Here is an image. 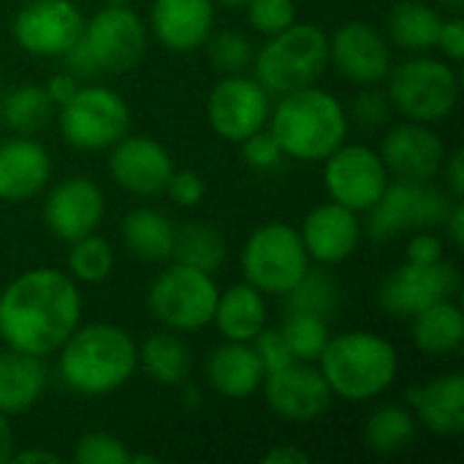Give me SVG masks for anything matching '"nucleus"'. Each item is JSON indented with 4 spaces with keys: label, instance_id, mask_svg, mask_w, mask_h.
Here are the masks:
<instances>
[{
    "label": "nucleus",
    "instance_id": "f257e3e1",
    "mask_svg": "<svg viewBox=\"0 0 464 464\" xmlns=\"http://www.w3.org/2000/svg\"><path fill=\"white\" fill-rule=\"evenodd\" d=\"M82 324V294L68 272L38 266L0 294V340L5 348L52 356Z\"/></svg>",
    "mask_w": 464,
    "mask_h": 464
},
{
    "label": "nucleus",
    "instance_id": "f03ea898",
    "mask_svg": "<svg viewBox=\"0 0 464 464\" xmlns=\"http://www.w3.org/2000/svg\"><path fill=\"white\" fill-rule=\"evenodd\" d=\"M57 353L63 383L84 397H103L122 389L139 367V348L117 324H79Z\"/></svg>",
    "mask_w": 464,
    "mask_h": 464
},
{
    "label": "nucleus",
    "instance_id": "7ed1b4c3",
    "mask_svg": "<svg viewBox=\"0 0 464 464\" xmlns=\"http://www.w3.org/2000/svg\"><path fill=\"white\" fill-rule=\"evenodd\" d=\"M269 130L294 160H326L348 139V111L326 90L310 84L280 95L269 111Z\"/></svg>",
    "mask_w": 464,
    "mask_h": 464
},
{
    "label": "nucleus",
    "instance_id": "20e7f679",
    "mask_svg": "<svg viewBox=\"0 0 464 464\" xmlns=\"http://www.w3.org/2000/svg\"><path fill=\"white\" fill-rule=\"evenodd\" d=\"M318 367L334 397L367 402L392 389L400 372L397 348L375 332H345L329 337Z\"/></svg>",
    "mask_w": 464,
    "mask_h": 464
},
{
    "label": "nucleus",
    "instance_id": "39448f33",
    "mask_svg": "<svg viewBox=\"0 0 464 464\" xmlns=\"http://www.w3.org/2000/svg\"><path fill=\"white\" fill-rule=\"evenodd\" d=\"M147 52V27L128 5H106L92 14L79 41L63 54L68 73L95 79L101 73H122Z\"/></svg>",
    "mask_w": 464,
    "mask_h": 464
},
{
    "label": "nucleus",
    "instance_id": "423d86ee",
    "mask_svg": "<svg viewBox=\"0 0 464 464\" xmlns=\"http://www.w3.org/2000/svg\"><path fill=\"white\" fill-rule=\"evenodd\" d=\"M329 65V35L318 24L294 22L266 38L253 54L258 84L269 95H285L315 84Z\"/></svg>",
    "mask_w": 464,
    "mask_h": 464
},
{
    "label": "nucleus",
    "instance_id": "0eeeda50",
    "mask_svg": "<svg viewBox=\"0 0 464 464\" xmlns=\"http://www.w3.org/2000/svg\"><path fill=\"white\" fill-rule=\"evenodd\" d=\"M389 101L413 122H440L459 103V73L449 60L411 57L389 71Z\"/></svg>",
    "mask_w": 464,
    "mask_h": 464
},
{
    "label": "nucleus",
    "instance_id": "6e6552de",
    "mask_svg": "<svg viewBox=\"0 0 464 464\" xmlns=\"http://www.w3.org/2000/svg\"><path fill=\"white\" fill-rule=\"evenodd\" d=\"M245 283L269 296H285L310 269V256L299 231L283 220L258 226L239 256Z\"/></svg>",
    "mask_w": 464,
    "mask_h": 464
},
{
    "label": "nucleus",
    "instance_id": "1a4fd4ad",
    "mask_svg": "<svg viewBox=\"0 0 464 464\" xmlns=\"http://www.w3.org/2000/svg\"><path fill=\"white\" fill-rule=\"evenodd\" d=\"M218 294L220 288L212 275L174 261L155 275L147 307L171 332H201L212 324Z\"/></svg>",
    "mask_w": 464,
    "mask_h": 464
},
{
    "label": "nucleus",
    "instance_id": "9d476101",
    "mask_svg": "<svg viewBox=\"0 0 464 464\" xmlns=\"http://www.w3.org/2000/svg\"><path fill=\"white\" fill-rule=\"evenodd\" d=\"M57 128L76 150H111L128 133L130 111L122 95L111 87L79 84V90L63 106H57Z\"/></svg>",
    "mask_w": 464,
    "mask_h": 464
},
{
    "label": "nucleus",
    "instance_id": "9b49d317",
    "mask_svg": "<svg viewBox=\"0 0 464 464\" xmlns=\"http://www.w3.org/2000/svg\"><path fill=\"white\" fill-rule=\"evenodd\" d=\"M454 196L430 182H389L383 196L367 209V234L375 242H389L413 231H432L443 226Z\"/></svg>",
    "mask_w": 464,
    "mask_h": 464
},
{
    "label": "nucleus",
    "instance_id": "f8f14e48",
    "mask_svg": "<svg viewBox=\"0 0 464 464\" xmlns=\"http://www.w3.org/2000/svg\"><path fill=\"white\" fill-rule=\"evenodd\" d=\"M389 182L392 177L381 155L367 144L343 141L324 160V185H326L329 198L353 212L372 209Z\"/></svg>",
    "mask_w": 464,
    "mask_h": 464
},
{
    "label": "nucleus",
    "instance_id": "ddd939ff",
    "mask_svg": "<svg viewBox=\"0 0 464 464\" xmlns=\"http://www.w3.org/2000/svg\"><path fill=\"white\" fill-rule=\"evenodd\" d=\"M459 285H462L459 269L446 258L440 264H430V266L405 261L381 283L378 302L386 315L411 321L416 313L427 310L430 304L454 299Z\"/></svg>",
    "mask_w": 464,
    "mask_h": 464
},
{
    "label": "nucleus",
    "instance_id": "4468645a",
    "mask_svg": "<svg viewBox=\"0 0 464 464\" xmlns=\"http://www.w3.org/2000/svg\"><path fill=\"white\" fill-rule=\"evenodd\" d=\"M269 92L258 84L253 76L242 73H226L207 98V117L212 130L239 144L250 133L266 128L269 122Z\"/></svg>",
    "mask_w": 464,
    "mask_h": 464
},
{
    "label": "nucleus",
    "instance_id": "2eb2a0df",
    "mask_svg": "<svg viewBox=\"0 0 464 464\" xmlns=\"http://www.w3.org/2000/svg\"><path fill=\"white\" fill-rule=\"evenodd\" d=\"M82 27L84 16L73 0H30L14 19V41L33 57H63Z\"/></svg>",
    "mask_w": 464,
    "mask_h": 464
},
{
    "label": "nucleus",
    "instance_id": "dca6fc26",
    "mask_svg": "<svg viewBox=\"0 0 464 464\" xmlns=\"http://www.w3.org/2000/svg\"><path fill=\"white\" fill-rule=\"evenodd\" d=\"M264 397L272 413L285 421L307 424L332 408V389L313 362H291L283 370L264 375Z\"/></svg>",
    "mask_w": 464,
    "mask_h": 464
},
{
    "label": "nucleus",
    "instance_id": "f3484780",
    "mask_svg": "<svg viewBox=\"0 0 464 464\" xmlns=\"http://www.w3.org/2000/svg\"><path fill=\"white\" fill-rule=\"evenodd\" d=\"M381 160L392 179L400 182H432L446 163V141L424 122L405 120L381 141Z\"/></svg>",
    "mask_w": 464,
    "mask_h": 464
},
{
    "label": "nucleus",
    "instance_id": "a211bd4d",
    "mask_svg": "<svg viewBox=\"0 0 464 464\" xmlns=\"http://www.w3.org/2000/svg\"><path fill=\"white\" fill-rule=\"evenodd\" d=\"M329 63L353 84H381L392 71V49L370 22H345L329 38Z\"/></svg>",
    "mask_w": 464,
    "mask_h": 464
},
{
    "label": "nucleus",
    "instance_id": "6ab92c4d",
    "mask_svg": "<svg viewBox=\"0 0 464 464\" xmlns=\"http://www.w3.org/2000/svg\"><path fill=\"white\" fill-rule=\"evenodd\" d=\"M103 215V190L87 177H68L57 182L44 201V223L63 242H76L87 234H95Z\"/></svg>",
    "mask_w": 464,
    "mask_h": 464
},
{
    "label": "nucleus",
    "instance_id": "aec40b11",
    "mask_svg": "<svg viewBox=\"0 0 464 464\" xmlns=\"http://www.w3.org/2000/svg\"><path fill=\"white\" fill-rule=\"evenodd\" d=\"M174 171L169 150L150 136H122L109 155L111 179L133 196H158Z\"/></svg>",
    "mask_w": 464,
    "mask_h": 464
},
{
    "label": "nucleus",
    "instance_id": "412c9836",
    "mask_svg": "<svg viewBox=\"0 0 464 464\" xmlns=\"http://www.w3.org/2000/svg\"><path fill=\"white\" fill-rule=\"evenodd\" d=\"M362 231L364 226L359 223V212L337 201H329V204L315 207L304 218L299 237L304 242L310 261L321 266H334V264L348 261L356 253L362 242Z\"/></svg>",
    "mask_w": 464,
    "mask_h": 464
},
{
    "label": "nucleus",
    "instance_id": "4be33fe9",
    "mask_svg": "<svg viewBox=\"0 0 464 464\" xmlns=\"http://www.w3.org/2000/svg\"><path fill=\"white\" fill-rule=\"evenodd\" d=\"M150 30L171 52H196L215 30V0H152Z\"/></svg>",
    "mask_w": 464,
    "mask_h": 464
},
{
    "label": "nucleus",
    "instance_id": "5701e85b",
    "mask_svg": "<svg viewBox=\"0 0 464 464\" xmlns=\"http://www.w3.org/2000/svg\"><path fill=\"white\" fill-rule=\"evenodd\" d=\"M52 158L46 147L30 136H14L0 144V201H27L46 188Z\"/></svg>",
    "mask_w": 464,
    "mask_h": 464
},
{
    "label": "nucleus",
    "instance_id": "b1692460",
    "mask_svg": "<svg viewBox=\"0 0 464 464\" xmlns=\"http://www.w3.org/2000/svg\"><path fill=\"white\" fill-rule=\"evenodd\" d=\"M411 411L421 427L440 438H457L464 432V375H438L408 392Z\"/></svg>",
    "mask_w": 464,
    "mask_h": 464
},
{
    "label": "nucleus",
    "instance_id": "393cba45",
    "mask_svg": "<svg viewBox=\"0 0 464 464\" xmlns=\"http://www.w3.org/2000/svg\"><path fill=\"white\" fill-rule=\"evenodd\" d=\"M264 364L253 343H223L207 359V381L226 400H245L264 383Z\"/></svg>",
    "mask_w": 464,
    "mask_h": 464
},
{
    "label": "nucleus",
    "instance_id": "a878e982",
    "mask_svg": "<svg viewBox=\"0 0 464 464\" xmlns=\"http://www.w3.org/2000/svg\"><path fill=\"white\" fill-rule=\"evenodd\" d=\"M49 370L41 356L14 348L0 353V413L14 416L30 411L46 392Z\"/></svg>",
    "mask_w": 464,
    "mask_h": 464
},
{
    "label": "nucleus",
    "instance_id": "bb28decb",
    "mask_svg": "<svg viewBox=\"0 0 464 464\" xmlns=\"http://www.w3.org/2000/svg\"><path fill=\"white\" fill-rule=\"evenodd\" d=\"M212 324L228 343H253L256 334L266 326L264 294L250 283L231 285L228 291L218 294Z\"/></svg>",
    "mask_w": 464,
    "mask_h": 464
},
{
    "label": "nucleus",
    "instance_id": "cd10ccee",
    "mask_svg": "<svg viewBox=\"0 0 464 464\" xmlns=\"http://www.w3.org/2000/svg\"><path fill=\"white\" fill-rule=\"evenodd\" d=\"M413 345L430 356H451L464 345V315L454 299L430 304L411 318Z\"/></svg>",
    "mask_w": 464,
    "mask_h": 464
},
{
    "label": "nucleus",
    "instance_id": "c85d7f7f",
    "mask_svg": "<svg viewBox=\"0 0 464 464\" xmlns=\"http://www.w3.org/2000/svg\"><path fill=\"white\" fill-rule=\"evenodd\" d=\"M122 242L141 261H169L174 247V223L150 207L130 209L122 218Z\"/></svg>",
    "mask_w": 464,
    "mask_h": 464
},
{
    "label": "nucleus",
    "instance_id": "c756f323",
    "mask_svg": "<svg viewBox=\"0 0 464 464\" xmlns=\"http://www.w3.org/2000/svg\"><path fill=\"white\" fill-rule=\"evenodd\" d=\"M440 24L443 16L438 14V8L421 0H397V5L389 14L386 30L397 46L408 52H427L435 49Z\"/></svg>",
    "mask_w": 464,
    "mask_h": 464
},
{
    "label": "nucleus",
    "instance_id": "7c9ffc66",
    "mask_svg": "<svg viewBox=\"0 0 464 464\" xmlns=\"http://www.w3.org/2000/svg\"><path fill=\"white\" fill-rule=\"evenodd\" d=\"M139 364L160 386H182L190 375V351L177 332H155L139 348Z\"/></svg>",
    "mask_w": 464,
    "mask_h": 464
},
{
    "label": "nucleus",
    "instance_id": "2f4dec72",
    "mask_svg": "<svg viewBox=\"0 0 464 464\" xmlns=\"http://www.w3.org/2000/svg\"><path fill=\"white\" fill-rule=\"evenodd\" d=\"M171 258L177 264L201 269L207 275H215L226 264V239L220 231L204 220H190L174 228V247Z\"/></svg>",
    "mask_w": 464,
    "mask_h": 464
},
{
    "label": "nucleus",
    "instance_id": "473e14b6",
    "mask_svg": "<svg viewBox=\"0 0 464 464\" xmlns=\"http://www.w3.org/2000/svg\"><path fill=\"white\" fill-rule=\"evenodd\" d=\"M54 109L57 106L49 101L41 84H19L0 95V122L16 136H35L38 130H44Z\"/></svg>",
    "mask_w": 464,
    "mask_h": 464
},
{
    "label": "nucleus",
    "instance_id": "72a5a7b5",
    "mask_svg": "<svg viewBox=\"0 0 464 464\" xmlns=\"http://www.w3.org/2000/svg\"><path fill=\"white\" fill-rule=\"evenodd\" d=\"M419 421L405 405H381L364 424V443L375 454H397L416 438Z\"/></svg>",
    "mask_w": 464,
    "mask_h": 464
},
{
    "label": "nucleus",
    "instance_id": "f704fd0d",
    "mask_svg": "<svg viewBox=\"0 0 464 464\" xmlns=\"http://www.w3.org/2000/svg\"><path fill=\"white\" fill-rule=\"evenodd\" d=\"M340 283L326 269H307L299 283L285 294V307L294 313H313L321 318H332L340 307Z\"/></svg>",
    "mask_w": 464,
    "mask_h": 464
},
{
    "label": "nucleus",
    "instance_id": "c9c22d12",
    "mask_svg": "<svg viewBox=\"0 0 464 464\" xmlns=\"http://www.w3.org/2000/svg\"><path fill=\"white\" fill-rule=\"evenodd\" d=\"M280 334L288 343L294 362H313V364L321 359V353L332 337L326 318L313 315V313H294V310H288V315L280 326Z\"/></svg>",
    "mask_w": 464,
    "mask_h": 464
},
{
    "label": "nucleus",
    "instance_id": "e433bc0d",
    "mask_svg": "<svg viewBox=\"0 0 464 464\" xmlns=\"http://www.w3.org/2000/svg\"><path fill=\"white\" fill-rule=\"evenodd\" d=\"M68 275L79 283H101L114 269V250L109 239L98 234H87L76 242H68Z\"/></svg>",
    "mask_w": 464,
    "mask_h": 464
},
{
    "label": "nucleus",
    "instance_id": "4c0bfd02",
    "mask_svg": "<svg viewBox=\"0 0 464 464\" xmlns=\"http://www.w3.org/2000/svg\"><path fill=\"white\" fill-rule=\"evenodd\" d=\"M207 54L209 63L226 76V73H245L247 65H253V44L247 35L237 30H223L207 38Z\"/></svg>",
    "mask_w": 464,
    "mask_h": 464
},
{
    "label": "nucleus",
    "instance_id": "58836bf2",
    "mask_svg": "<svg viewBox=\"0 0 464 464\" xmlns=\"http://www.w3.org/2000/svg\"><path fill=\"white\" fill-rule=\"evenodd\" d=\"M73 462L76 464H128L130 451L125 443L111 435V432H87L79 438L73 449Z\"/></svg>",
    "mask_w": 464,
    "mask_h": 464
},
{
    "label": "nucleus",
    "instance_id": "ea45409f",
    "mask_svg": "<svg viewBox=\"0 0 464 464\" xmlns=\"http://www.w3.org/2000/svg\"><path fill=\"white\" fill-rule=\"evenodd\" d=\"M245 8H247L250 27L266 38L296 22V3L294 0H247Z\"/></svg>",
    "mask_w": 464,
    "mask_h": 464
},
{
    "label": "nucleus",
    "instance_id": "a19ab883",
    "mask_svg": "<svg viewBox=\"0 0 464 464\" xmlns=\"http://www.w3.org/2000/svg\"><path fill=\"white\" fill-rule=\"evenodd\" d=\"M239 147H242V158H245V163H247V166H253V169H258V171L277 169V166H280V160L285 158L283 147L277 144V139H275V136H272V130H266V128H261V130L250 133L247 139H242V141H239Z\"/></svg>",
    "mask_w": 464,
    "mask_h": 464
},
{
    "label": "nucleus",
    "instance_id": "79ce46f5",
    "mask_svg": "<svg viewBox=\"0 0 464 464\" xmlns=\"http://www.w3.org/2000/svg\"><path fill=\"white\" fill-rule=\"evenodd\" d=\"M351 111H353V117H356L359 125H364V128H381V125L389 122L394 106H392V101H389V92L378 90L375 84H367V87L353 98Z\"/></svg>",
    "mask_w": 464,
    "mask_h": 464
},
{
    "label": "nucleus",
    "instance_id": "37998d69",
    "mask_svg": "<svg viewBox=\"0 0 464 464\" xmlns=\"http://www.w3.org/2000/svg\"><path fill=\"white\" fill-rule=\"evenodd\" d=\"M166 193L169 198L182 207V209H193L201 204L204 193H207V182L201 174L190 171V169H182V171H171L169 182H166Z\"/></svg>",
    "mask_w": 464,
    "mask_h": 464
},
{
    "label": "nucleus",
    "instance_id": "c03bdc74",
    "mask_svg": "<svg viewBox=\"0 0 464 464\" xmlns=\"http://www.w3.org/2000/svg\"><path fill=\"white\" fill-rule=\"evenodd\" d=\"M253 348H256V353H258V359H261V364H264V372L283 370V367H288V364L294 362L291 348H288V343L283 340L280 329H266V326H264V329L256 334Z\"/></svg>",
    "mask_w": 464,
    "mask_h": 464
},
{
    "label": "nucleus",
    "instance_id": "a18cd8bd",
    "mask_svg": "<svg viewBox=\"0 0 464 464\" xmlns=\"http://www.w3.org/2000/svg\"><path fill=\"white\" fill-rule=\"evenodd\" d=\"M405 258H408V264H421V266L440 264L446 258L443 239L432 231H413V237L408 239V247H405Z\"/></svg>",
    "mask_w": 464,
    "mask_h": 464
},
{
    "label": "nucleus",
    "instance_id": "49530a36",
    "mask_svg": "<svg viewBox=\"0 0 464 464\" xmlns=\"http://www.w3.org/2000/svg\"><path fill=\"white\" fill-rule=\"evenodd\" d=\"M440 52H443V60L449 63H462L464 60V22L462 16H451V19H443L440 24V33H438V44H435Z\"/></svg>",
    "mask_w": 464,
    "mask_h": 464
},
{
    "label": "nucleus",
    "instance_id": "de8ad7c7",
    "mask_svg": "<svg viewBox=\"0 0 464 464\" xmlns=\"http://www.w3.org/2000/svg\"><path fill=\"white\" fill-rule=\"evenodd\" d=\"M44 90H46V95H49V101H52L54 106H63V103L79 90V79H76L73 73H54V76L44 84Z\"/></svg>",
    "mask_w": 464,
    "mask_h": 464
},
{
    "label": "nucleus",
    "instance_id": "09e8293b",
    "mask_svg": "<svg viewBox=\"0 0 464 464\" xmlns=\"http://www.w3.org/2000/svg\"><path fill=\"white\" fill-rule=\"evenodd\" d=\"M443 177L449 182V193L454 198H462L464 196V155L462 150L446 155V163H443Z\"/></svg>",
    "mask_w": 464,
    "mask_h": 464
},
{
    "label": "nucleus",
    "instance_id": "8fccbe9b",
    "mask_svg": "<svg viewBox=\"0 0 464 464\" xmlns=\"http://www.w3.org/2000/svg\"><path fill=\"white\" fill-rule=\"evenodd\" d=\"M443 226H446V234H449L451 245H454V247H462L464 245V204H462V198H454V204H451V209H449V215H446Z\"/></svg>",
    "mask_w": 464,
    "mask_h": 464
},
{
    "label": "nucleus",
    "instance_id": "3c124183",
    "mask_svg": "<svg viewBox=\"0 0 464 464\" xmlns=\"http://www.w3.org/2000/svg\"><path fill=\"white\" fill-rule=\"evenodd\" d=\"M264 464H310V454L296 446H277L261 457Z\"/></svg>",
    "mask_w": 464,
    "mask_h": 464
},
{
    "label": "nucleus",
    "instance_id": "603ef678",
    "mask_svg": "<svg viewBox=\"0 0 464 464\" xmlns=\"http://www.w3.org/2000/svg\"><path fill=\"white\" fill-rule=\"evenodd\" d=\"M11 462L22 464H60L63 457L54 454V451H46V449H27V451H14L11 454Z\"/></svg>",
    "mask_w": 464,
    "mask_h": 464
},
{
    "label": "nucleus",
    "instance_id": "864d4df0",
    "mask_svg": "<svg viewBox=\"0 0 464 464\" xmlns=\"http://www.w3.org/2000/svg\"><path fill=\"white\" fill-rule=\"evenodd\" d=\"M14 446H16V440H14V430L8 424V416L0 413V464L11 462Z\"/></svg>",
    "mask_w": 464,
    "mask_h": 464
},
{
    "label": "nucleus",
    "instance_id": "5fc2aeb1",
    "mask_svg": "<svg viewBox=\"0 0 464 464\" xmlns=\"http://www.w3.org/2000/svg\"><path fill=\"white\" fill-rule=\"evenodd\" d=\"M438 5H443V11H451V14H459L464 5V0H435Z\"/></svg>",
    "mask_w": 464,
    "mask_h": 464
},
{
    "label": "nucleus",
    "instance_id": "6e6d98bb",
    "mask_svg": "<svg viewBox=\"0 0 464 464\" xmlns=\"http://www.w3.org/2000/svg\"><path fill=\"white\" fill-rule=\"evenodd\" d=\"M141 462L158 464L160 459H158V457H152V454H130V462H128V464H141Z\"/></svg>",
    "mask_w": 464,
    "mask_h": 464
},
{
    "label": "nucleus",
    "instance_id": "4d7b16f0",
    "mask_svg": "<svg viewBox=\"0 0 464 464\" xmlns=\"http://www.w3.org/2000/svg\"><path fill=\"white\" fill-rule=\"evenodd\" d=\"M215 3H220V5H226V8H245L247 0H215Z\"/></svg>",
    "mask_w": 464,
    "mask_h": 464
},
{
    "label": "nucleus",
    "instance_id": "13d9d810",
    "mask_svg": "<svg viewBox=\"0 0 464 464\" xmlns=\"http://www.w3.org/2000/svg\"><path fill=\"white\" fill-rule=\"evenodd\" d=\"M106 5H128V0H103Z\"/></svg>",
    "mask_w": 464,
    "mask_h": 464
}]
</instances>
